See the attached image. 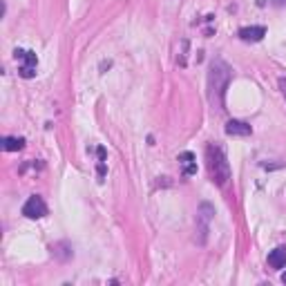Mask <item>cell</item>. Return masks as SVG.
Here are the masks:
<instances>
[{"label": "cell", "mask_w": 286, "mask_h": 286, "mask_svg": "<svg viewBox=\"0 0 286 286\" xmlns=\"http://www.w3.org/2000/svg\"><path fill=\"white\" fill-rule=\"evenodd\" d=\"M230 85V68L224 63L222 58L212 60L210 72H208V101L212 107L217 109H226V90Z\"/></svg>", "instance_id": "obj_1"}, {"label": "cell", "mask_w": 286, "mask_h": 286, "mask_svg": "<svg viewBox=\"0 0 286 286\" xmlns=\"http://www.w3.org/2000/svg\"><path fill=\"white\" fill-rule=\"evenodd\" d=\"M206 161H208V172H210V179L215 181L217 186H226L228 179H230V166L226 161V155L219 145L210 143L206 148Z\"/></svg>", "instance_id": "obj_2"}, {"label": "cell", "mask_w": 286, "mask_h": 286, "mask_svg": "<svg viewBox=\"0 0 286 286\" xmlns=\"http://www.w3.org/2000/svg\"><path fill=\"white\" fill-rule=\"evenodd\" d=\"M14 58L18 60V74L23 78H34L36 76V68H38V58L34 52L29 50H16Z\"/></svg>", "instance_id": "obj_3"}, {"label": "cell", "mask_w": 286, "mask_h": 286, "mask_svg": "<svg viewBox=\"0 0 286 286\" xmlns=\"http://www.w3.org/2000/svg\"><path fill=\"white\" fill-rule=\"evenodd\" d=\"M215 215V208L204 202L197 210V233H199V244H206V237H208V230H210V219Z\"/></svg>", "instance_id": "obj_4"}, {"label": "cell", "mask_w": 286, "mask_h": 286, "mask_svg": "<svg viewBox=\"0 0 286 286\" xmlns=\"http://www.w3.org/2000/svg\"><path fill=\"white\" fill-rule=\"evenodd\" d=\"M23 215H25L27 219H40L47 215V204L42 202V197H38V194H32V197L25 202V206H23Z\"/></svg>", "instance_id": "obj_5"}, {"label": "cell", "mask_w": 286, "mask_h": 286, "mask_svg": "<svg viewBox=\"0 0 286 286\" xmlns=\"http://www.w3.org/2000/svg\"><path fill=\"white\" fill-rule=\"evenodd\" d=\"M237 36H239V40H244V42H259L266 36V27H261V25L241 27L239 32H237Z\"/></svg>", "instance_id": "obj_6"}, {"label": "cell", "mask_w": 286, "mask_h": 286, "mask_svg": "<svg viewBox=\"0 0 286 286\" xmlns=\"http://www.w3.org/2000/svg\"><path fill=\"white\" fill-rule=\"evenodd\" d=\"M177 161H179V168H181V172H184V177L197 174V159H194L192 152H181Z\"/></svg>", "instance_id": "obj_7"}, {"label": "cell", "mask_w": 286, "mask_h": 286, "mask_svg": "<svg viewBox=\"0 0 286 286\" xmlns=\"http://www.w3.org/2000/svg\"><path fill=\"white\" fill-rule=\"evenodd\" d=\"M251 132H253L251 125L244 123V121L233 119V121H228V123H226V135L228 137H248Z\"/></svg>", "instance_id": "obj_8"}, {"label": "cell", "mask_w": 286, "mask_h": 286, "mask_svg": "<svg viewBox=\"0 0 286 286\" xmlns=\"http://www.w3.org/2000/svg\"><path fill=\"white\" fill-rule=\"evenodd\" d=\"M269 266L271 269H275V271H279V269H284L286 266V248L284 246H279V248H275V251L269 253Z\"/></svg>", "instance_id": "obj_9"}, {"label": "cell", "mask_w": 286, "mask_h": 286, "mask_svg": "<svg viewBox=\"0 0 286 286\" xmlns=\"http://www.w3.org/2000/svg\"><path fill=\"white\" fill-rule=\"evenodd\" d=\"M3 148L7 152H18L25 148V139L23 137H5L3 139Z\"/></svg>", "instance_id": "obj_10"}, {"label": "cell", "mask_w": 286, "mask_h": 286, "mask_svg": "<svg viewBox=\"0 0 286 286\" xmlns=\"http://www.w3.org/2000/svg\"><path fill=\"white\" fill-rule=\"evenodd\" d=\"M279 90H282V94H284V99H286V78L284 76L279 78Z\"/></svg>", "instance_id": "obj_11"}, {"label": "cell", "mask_w": 286, "mask_h": 286, "mask_svg": "<svg viewBox=\"0 0 286 286\" xmlns=\"http://www.w3.org/2000/svg\"><path fill=\"white\" fill-rule=\"evenodd\" d=\"M273 5H275V7H282V5H286V0H271Z\"/></svg>", "instance_id": "obj_12"}, {"label": "cell", "mask_w": 286, "mask_h": 286, "mask_svg": "<svg viewBox=\"0 0 286 286\" xmlns=\"http://www.w3.org/2000/svg\"><path fill=\"white\" fill-rule=\"evenodd\" d=\"M282 282H284V284H286V273H284V275H282Z\"/></svg>", "instance_id": "obj_13"}]
</instances>
